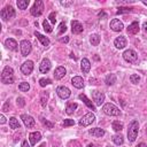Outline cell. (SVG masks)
Here are the masks:
<instances>
[{
  "label": "cell",
  "instance_id": "17",
  "mask_svg": "<svg viewBox=\"0 0 147 147\" xmlns=\"http://www.w3.org/2000/svg\"><path fill=\"white\" fill-rule=\"evenodd\" d=\"M65 74H67L65 68L62 67V65H60V67H57V68L55 69V71H54V77H55V79H61V78H63V77L65 76Z\"/></svg>",
  "mask_w": 147,
  "mask_h": 147
},
{
  "label": "cell",
  "instance_id": "51",
  "mask_svg": "<svg viewBox=\"0 0 147 147\" xmlns=\"http://www.w3.org/2000/svg\"><path fill=\"white\" fill-rule=\"evenodd\" d=\"M144 30L147 32V22H146V23H144Z\"/></svg>",
  "mask_w": 147,
  "mask_h": 147
},
{
  "label": "cell",
  "instance_id": "7",
  "mask_svg": "<svg viewBox=\"0 0 147 147\" xmlns=\"http://www.w3.org/2000/svg\"><path fill=\"white\" fill-rule=\"evenodd\" d=\"M123 59L129 63H134L138 60V54L133 49H126L123 53Z\"/></svg>",
  "mask_w": 147,
  "mask_h": 147
},
{
  "label": "cell",
  "instance_id": "23",
  "mask_svg": "<svg viewBox=\"0 0 147 147\" xmlns=\"http://www.w3.org/2000/svg\"><path fill=\"white\" fill-rule=\"evenodd\" d=\"M139 32V24L138 22H132L129 26H127V33L130 34H136Z\"/></svg>",
  "mask_w": 147,
  "mask_h": 147
},
{
  "label": "cell",
  "instance_id": "26",
  "mask_svg": "<svg viewBox=\"0 0 147 147\" xmlns=\"http://www.w3.org/2000/svg\"><path fill=\"white\" fill-rule=\"evenodd\" d=\"M9 126H10V129L16 130V129H20L21 127V124H20L18 119H16L15 117H10L9 118Z\"/></svg>",
  "mask_w": 147,
  "mask_h": 147
},
{
  "label": "cell",
  "instance_id": "43",
  "mask_svg": "<svg viewBox=\"0 0 147 147\" xmlns=\"http://www.w3.org/2000/svg\"><path fill=\"white\" fill-rule=\"evenodd\" d=\"M41 122H42V124H44V125H46V126H47L48 129H52V127H53V123H51V122H48L47 119H45V118H42V119H41Z\"/></svg>",
  "mask_w": 147,
  "mask_h": 147
},
{
  "label": "cell",
  "instance_id": "6",
  "mask_svg": "<svg viewBox=\"0 0 147 147\" xmlns=\"http://www.w3.org/2000/svg\"><path fill=\"white\" fill-rule=\"evenodd\" d=\"M0 16L3 21H7L9 18H13L15 16V10L11 6H6L3 9H1L0 11Z\"/></svg>",
  "mask_w": 147,
  "mask_h": 147
},
{
  "label": "cell",
  "instance_id": "18",
  "mask_svg": "<svg viewBox=\"0 0 147 147\" xmlns=\"http://www.w3.org/2000/svg\"><path fill=\"white\" fill-rule=\"evenodd\" d=\"M40 139H41L40 132H31V133L29 134V140H30V144H31L32 146H34Z\"/></svg>",
  "mask_w": 147,
  "mask_h": 147
},
{
  "label": "cell",
  "instance_id": "37",
  "mask_svg": "<svg viewBox=\"0 0 147 147\" xmlns=\"http://www.w3.org/2000/svg\"><path fill=\"white\" fill-rule=\"evenodd\" d=\"M52 83V80L49 79V78H41V79H39V85L41 86V87H45L46 85H48V84H51Z\"/></svg>",
  "mask_w": 147,
  "mask_h": 147
},
{
  "label": "cell",
  "instance_id": "49",
  "mask_svg": "<svg viewBox=\"0 0 147 147\" xmlns=\"http://www.w3.org/2000/svg\"><path fill=\"white\" fill-rule=\"evenodd\" d=\"M107 15H106V13L105 11H101V13H99V17H106Z\"/></svg>",
  "mask_w": 147,
  "mask_h": 147
},
{
  "label": "cell",
  "instance_id": "21",
  "mask_svg": "<svg viewBox=\"0 0 147 147\" xmlns=\"http://www.w3.org/2000/svg\"><path fill=\"white\" fill-rule=\"evenodd\" d=\"M88 132H90V134H92V136L95 137V138H101V137L105 136V130H103V129H100V127L91 129Z\"/></svg>",
  "mask_w": 147,
  "mask_h": 147
},
{
  "label": "cell",
  "instance_id": "33",
  "mask_svg": "<svg viewBox=\"0 0 147 147\" xmlns=\"http://www.w3.org/2000/svg\"><path fill=\"white\" fill-rule=\"evenodd\" d=\"M18 90H20L21 92H28V91L30 90V85H29V83H26V82L21 83V84L18 85Z\"/></svg>",
  "mask_w": 147,
  "mask_h": 147
},
{
  "label": "cell",
  "instance_id": "48",
  "mask_svg": "<svg viewBox=\"0 0 147 147\" xmlns=\"http://www.w3.org/2000/svg\"><path fill=\"white\" fill-rule=\"evenodd\" d=\"M60 41H61V42H68V41H69V38H68V37L61 38V39H60Z\"/></svg>",
  "mask_w": 147,
  "mask_h": 147
},
{
  "label": "cell",
  "instance_id": "22",
  "mask_svg": "<svg viewBox=\"0 0 147 147\" xmlns=\"http://www.w3.org/2000/svg\"><path fill=\"white\" fill-rule=\"evenodd\" d=\"M80 68H82V71H83L84 74H87V72L90 71V69H91V62H90L86 57H84V59L82 60Z\"/></svg>",
  "mask_w": 147,
  "mask_h": 147
},
{
  "label": "cell",
  "instance_id": "46",
  "mask_svg": "<svg viewBox=\"0 0 147 147\" xmlns=\"http://www.w3.org/2000/svg\"><path fill=\"white\" fill-rule=\"evenodd\" d=\"M0 123H1V124H5V123H6V117H5L3 114L0 115Z\"/></svg>",
  "mask_w": 147,
  "mask_h": 147
},
{
  "label": "cell",
  "instance_id": "42",
  "mask_svg": "<svg viewBox=\"0 0 147 147\" xmlns=\"http://www.w3.org/2000/svg\"><path fill=\"white\" fill-rule=\"evenodd\" d=\"M74 124H75V121H74V119H70V118L64 119V122H63V125H64V126H71V125H74Z\"/></svg>",
  "mask_w": 147,
  "mask_h": 147
},
{
  "label": "cell",
  "instance_id": "36",
  "mask_svg": "<svg viewBox=\"0 0 147 147\" xmlns=\"http://www.w3.org/2000/svg\"><path fill=\"white\" fill-rule=\"evenodd\" d=\"M42 26H44V30H45L47 33H51V32L53 31V29H52V26L49 25V23H48L47 20H45V21L42 22Z\"/></svg>",
  "mask_w": 147,
  "mask_h": 147
},
{
  "label": "cell",
  "instance_id": "28",
  "mask_svg": "<svg viewBox=\"0 0 147 147\" xmlns=\"http://www.w3.org/2000/svg\"><path fill=\"white\" fill-rule=\"evenodd\" d=\"M105 82H106L107 85H114V84L116 83V75H115V74H110V75H108V76L106 77Z\"/></svg>",
  "mask_w": 147,
  "mask_h": 147
},
{
  "label": "cell",
  "instance_id": "15",
  "mask_svg": "<svg viewBox=\"0 0 147 147\" xmlns=\"http://www.w3.org/2000/svg\"><path fill=\"white\" fill-rule=\"evenodd\" d=\"M114 45H115V47L118 48V49L124 48V47L126 46V39H125V37H124V36L117 37V38L114 40Z\"/></svg>",
  "mask_w": 147,
  "mask_h": 147
},
{
  "label": "cell",
  "instance_id": "20",
  "mask_svg": "<svg viewBox=\"0 0 147 147\" xmlns=\"http://www.w3.org/2000/svg\"><path fill=\"white\" fill-rule=\"evenodd\" d=\"M5 46H6L7 48L11 49V51H16L18 45H17V42H16L15 39H13V38H8V39H6V41H5Z\"/></svg>",
  "mask_w": 147,
  "mask_h": 147
},
{
  "label": "cell",
  "instance_id": "44",
  "mask_svg": "<svg viewBox=\"0 0 147 147\" xmlns=\"http://www.w3.org/2000/svg\"><path fill=\"white\" fill-rule=\"evenodd\" d=\"M49 21H51V23H53V24H55V22H56V18H55V13L53 11V13H51L49 14Z\"/></svg>",
  "mask_w": 147,
  "mask_h": 147
},
{
  "label": "cell",
  "instance_id": "24",
  "mask_svg": "<svg viewBox=\"0 0 147 147\" xmlns=\"http://www.w3.org/2000/svg\"><path fill=\"white\" fill-rule=\"evenodd\" d=\"M34 36L39 39V41L42 44V46H45V47H47L48 45H49V39L47 38V37H45L44 34H41V33H39L38 31H36L34 32Z\"/></svg>",
  "mask_w": 147,
  "mask_h": 147
},
{
  "label": "cell",
  "instance_id": "1",
  "mask_svg": "<svg viewBox=\"0 0 147 147\" xmlns=\"http://www.w3.org/2000/svg\"><path fill=\"white\" fill-rule=\"evenodd\" d=\"M138 131H139V123L138 121H132L129 124V129H127V139L130 142H133L138 136Z\"/></svg>",
  "mask_w": 147,
  "mask_h": 147
},
{
  "label": "cell",
  "instance_id": "5",
  "mask_svg": "<svg viewBox=\"0 0 147 147\" xmlns=\"http://www.w3.org/2000/svg\"><path fill=\"white\" fill-rule=\"evenodd\" d=\"M94 119H95V115H94L93 113H87V114H85V115L79 119L78 124H79L80 126H88V125H91V124L94 122Z\"/></svg>",
  "mask_w": 147,
  "mask_h": 147
},
{
  "label": "cell",
  "instance_id": "25",
  "mask_svg": "<svg viewBox=\"0 0 147 147\" xmlns=\"http://www.w3.org/2000/svg\"><path fill=\"white\" fill-rule=\"evenodd\" d=\"M78 98H79V99H80V100H82V101H83V102H84V103H85V105H86V106H87L90 109L95 110L94 105L92 103V101H91V100H90V99H88V98H87L85 94H79V96H78Z\"/></svg>",
  "mask_w": 147,
  "mask_h": 147
},
{
  "label": "cell",
  "instance_id": "4",
  "mask_svg": "<svg viewBox=\"0 0 147 147\" xmlns=\"http://www.w3.org/2000/svg\"><path fill=\"white\" fill-rule=\"evenodd\" d=\"M30 11H31V15L34 16V17L40 16L42 14V11H44V2L41 0L34 1V3L32 6V8L30 9Z\"/></svg>",
  "mask_w": 147,
  "mask_h": 147
},
{
  "label": "cell",
  "instance_id": "3",
  "mask_svg": "<svg viewBox=\"0 0 147 147\" xmlns=\"http://www.w3.org/2000/svg\"><path fill=\"white\" fill-rule=\"evenodd\" d=\"M102 111H103L106 115H109V116H118V115L121 114L119 108L116 107V106L113 105V103H106V105H103Z\"/></svg>",
  "mask_w": 147,
  "mask_h": 147
},
{
  "label": "cell",
  "instance_id": "8",
  "mask_svg": "<svg viewBox=\"0 0 147 147\" xmlns=\"http://www.w3.org/2000/svg\"><path fill=\"white\" fill-rule=\"evenodd\" d=\"M21 53L23 56H28L30 53H31V49H32V46H31V42L28 41V40H22L21 44Z\"/></svg>",
  "mask_w": 147,
  "mask_h": 147
},
{
  "label": "cell",
  "instance_id": "39",
  "mask_svg": "<svg viewBox=\"0 0 147 147\" xmlns=\"http://www.w3.org/2000/svg\"><path fill=\"white\" fill-rule=\"evenodd\" d=\"M59 28H60V30H59L57 34H59V36H61V34H63V33L65 32V30H67V26H65V24H64V23L62 22V23H60Z\"/></svg>",
  "mask_w": 147,
  "mask_h": 147
},
{
  "label": "cell",
  "instance_id": "41",
  "mask_svg": "<svg viewBox=\"0 0 147 147\" xmlns=\"http://www.w3.org/2000/svg\"><path fill=\"white\" fill-rule=\"evenodd\" d=\"M16 103H17L18 107H24V106H25V101H24V99L21 98V96L16 99Z\"/></svg>",
  "mask_w": 147,
  "mask_h": 147
},
{
  "label": "cell",
  "instance_id": "27",
  "mask_svg": "<svg viewBox=\"0 0 147 147\" xmlns=\"http://www.w3.org/2000/svg\"><path fill=\"white\" fill-rule=\"evenodd\" d=\"M111 139H113L114 144L117 145V146L123 145V142H124V139H123V136H122V134H114Z\"/></svg>",
  "mask_w": 147,
  "mask_h": 147
},
{
  "label": "cell",
  "instance_id": "50",
  "mask_svg": "<svg viewBox=\"0 0 147 147\" xmlns=\"http://www.w3.org/2000/svg\"><path fill=\"white\" fill-rule=\"evenodd\" d=\"M136 147H147V145L145 144V142H140L138 146H136Z\"/></svg>",
  "mask_w": 147,
  "mask_h": 147
},
{
  "label": "cell",
  "instance_id": "11",
  "mask_svg": "<svg viewBox=\"0 0 147 147\" xmlns=\"http://www.w3.org/2000/svg\"><path fill=\"white\" fill-rule=\"evenodd\" d=\"M56 93L61 99H68L71 95V92L67 86H59L56 88Z\"/></svg>",
  "mask_w": 147,
  "mask_h": 147
},
{
  "label": "cell",
  "instance_id": "13",
  "mask_svg": "<svg viewBox=\"0 0 147 147\" xmlns=\"http://www.w3.org/2000/svg\"><path fill=\"white\" fill-rule=\"evenodd\" d=\"M123 28H124L123 23H122L119 20H117V18H114V20L110 22V29H111L113 31H115V32H119V31H122Z\"/></svg>",
  "mask_w": 147,
  "mask_h": 147
},
{
  "label": "cell",
  "instance_id": "14",
  "mask_svg": "<svg viewBox=\"0 0 147 147\" xmlns=\"http://www.w3.org/2000/svg\"><path fill=\"white\" fill-rule=\"evenodd\" d=\"M51 67H52V64H51V61H49L48 59H44V60L41 61L40 65H39V70H40V72H42V74H46V72H48V71H49Z\"/></svg>",
  "mask_w": 147,
  "mask_h": 147
},
{
  "label": "cell",
  "instance_id": "31",
  "mask_svg": "<svg viewBox=\"0 0 147 147\" xmlns=\"http://www.w3.org/2000/svg\"><path fill=\"white\" fill-rule=\"evenodd\" d=\"M113 129H114L116 132H119V131L123 129V123L119 122V121H114V122H113Z\"/></svg>",
  "mask_w": 147,
  "mask_h": 147
},
{
  "label": "cell",
  "instance_id": "54",
  "mask_svg": "<svg viewBox=\"0 0 147 147\" xmlns=\"http://www.w3.org/2000/svg\"><path fill=\"white\" fill-rule=\"evenodd\" d=\"M142 3H144L145 6H147V1H142Z\"/></svg>",
  "mask_w": 147,
  "mask_h": 147
},
{
  "label": "cell",
  "instance_id": "12",
  "mask_svg": "<svg viewBox=\"0 0 147 147\" xmlns=\"http://www.w3.org/2000/svg\"><path fill=\"white\" fill-rule=\"evenodd\" d=\"M21 118H22V121H23L24 125H25L28 129L33 127V126L36 125V121H34V119H33V117H32V116H30V115L23 114V115L21 116Z\"/></svg>",
  "mask_w": 147,
  "mask_h": 147
},
{
  "label": "cell",
  "instance_id": "30",
  "mask_svg": "<svg viewBox=\"0 0 147 147\" xmlns=\"http://www.w3.org/2000/svg\"><path fill=\"white\" fill-rule=\"evenodd\" d=\"M76 108H77V103H74V102L68 103V106L65 107V113H67L68 115H71V114L75 111Z\"/></svg>",
  "mask_w": 147,
  "mask_h": 147
},
{
  "label": "cell",
  "instance_id": "35",
  "mask_svg": "<svg viewBox=\"0 0 147 147\" xmlns=\"http://www.w3.org/2000/svg\"><path fill=\"white\" fill-rule=\"evenodd\" d=\"M47 100H48V92H44L41 94V98H40V101H41V106L45 108L46 105H47Z\"/></svg>",
  "mask_w": 147,
  "mask_h": 147
},
{
  "label": "cell",
  "instance_id": "47",
  "mask_svg": "<svg viewBox=\"0 0 147 147\" xmlns=\"http://www.w3.org/2000/svg\"><path fill=\"white\" fill-rule=\"evenodd\" d=\"M21 147H30V145L28 144V140H24L23 142H22V146Z\"/></svg>",
  "mask_w": 147,
  "mask_h": 147
},
{
  "label": "cell",
  "instance_id": "9",
  "mask_svg": "<svg viewBox=\"0 0 147 147\" xmlns=\"http://www.w3.org/2000/svg\"><path fill=\"white\" fill-rule=\"evenodd\" d=\"M92 98H93V101L95 102L96 106H101L105 101V94L100 91H92Z\"/></svg>",
  "mask_w": 147,
  "mask_h": 147
},
{
  "label": "cell",
  "instance_id": "10",
  "mask_svg": "<svg viewBox=\"0 0 147 147\" xmlns=\"http://www.w3.org/2000/svg\"><path fill=\"white\" fill-rule=\"evenodd\" d=\"M32 70H33V62L30 61V60L25 61V62L21 65V71H22V74L25 75V76L30 75V74L32 72Z\"/></svg>",
  "mask_w": 147,
  "mask_h": 147
},
{
  "label": "cell",
  "instance_id": "29",
  "mask_svg": "<svg viewBox=\"0 0 147 147\" xmlns=\"http://www.w3.org/2000/svg\"><path fill=\"white\" fill-rule=\"evenodd\" d=\"M90 42L93 45V46H98L99 45V42H100V37L98 36V34H91L90 36Z\"/></svg>",
  "mask_w": 147,
  "mask_h": 147
},
{
  "label": "cell",
  "instance_id": "53",
  "mask_svg": "<svg viewBox=\"0 0 147 147\" xmlns=\"http://www.w3.org/2000/svg\"><path fill=\"white\" fill-rule=\"evenodd\" d=\"M87 147H94V145H93V144H90V145H88Z\"/></svg>",
  "mask_w": 147,
  "mask_h": 147
},
{
  "label": "cell",
  "instance_id": "40",
  "mask_svg": "<svg viewBox=\"0 0 147 147\" xmlns=\"http://www.w3.org/2000/svg\"><path fill=\"white\" fill-rule=\"evenodd\" d=\"M68 147H82V145L77 140H71V141H69Z\"/></svg>",
  "mask_w": 147,
  "mask_h": 147
},
{
  "label": "cell",
  "instance_id": "38",
  "mask_svg": "<svg viewBox=\"0 0 147 147\" xmlns=\"http://www.w3.org/2000/svg\"><path fill=\"white\" fill-rule=\"evenodd\" d=\"M130 80H131V83H133V84H138V83H139V80H140V77H139L138 75L133 74V75H131V76H130Z\"/></svg>",
  "mask_w": 147,
  "mask_h": 147
},
{
  "label": "cell",
  "instance_id": "16",
  "mask_svg": "<svg viewBox=\"0 0 147 147\" xmlns=\"http://www.w3.org/2000/svg\"><path fill=\"white\" fill-rule=\"evenodd\" d=\"M71 84L76 87V88H83L84 87V80H83V78L80 77V76H75V77H72V79H71Z\"/></svg>",
  "mask_w": 147,
  "mask_h": 147
},
{
  "label": "cell",
  "instance_id": "2",
  "mask_svg": "<svg viewBox=\"0 0 147 147\" xmlns=\"http://www.w3.org/2000/svg\"><path fill=\"white\" fill-rule=\"evenodd\" d=\"M1 79L3 84H13L14 83V70L10 67H5L2 70Z\"/></svg>",
  "mask_w": 147,
  "mask_h": 147
},
{
  "label": "cell",
  "instance_id": "45",
  "mask_svg": "<svg viewBox=\"0 0 147 147\" xmlns=\"http://www.w3.org/2000/svg\"><path fill=\"white\" fill-rule=\"evenodd\" d=\"M61 5L64 6V7H69V6L72 5V1H71V0H70V1H61Z\"/></svg>",
  "mask_w": 147,
  "mask_h": 147
},
{
  "label": "cell",
  "instance_id": "19",
  "mask_svg": "<svg viewBox=\"0 0 147 147\" xmlns=\"http://www.w3.org/2000/svg\"><path fill=\"white\" fill-rule=\"evenodd\" d=\"M83 29L84 28H83L80 22H78V21H72L71 22V31L74 33H80V32H83Z\"/></svg>",
  "mask_w": 147,
  "mask_h": 147
},
{
  "label": "cell",
  "instance_id": "34",
  "mask_svg": "<svg viewBox=\"0 0 147 147\" xmlns=\"http://www.w3.org/2000/svg\"><path fill=\"white\" fill-rule=\"evenodd\" d=\"M132 11V8L130 7H119L118 10L116 11L117 15H121V14H125V13H131Z\"/></svg>",
  "mask_w": 147,
  "mask_h": 147
},
{
  "label": "cell",
  "instance_id": "52",
  "mask_svg": "<svg viewBox=\"0 0 147 147\" xmlns=\"http://www.w3.org/2000/svg\"><path fill=\"white\" fill-rule=\"evenodd\" d=\"M39 147H46V144H41Z\"/></svg>",
  "mask_w": 147,
  "mask_h": 147
},
{
  "label": "cell",
  "instance_id": "32",
  "mask_svg": "<svg viewBox=\"0 0 147 147\" xmlns=\"http://www.w3.org/2000/svg\"><path fill=\"white\" fill-rule=\"evenodd\" d=\"M17 7L20 9H25L29 6V0H17Z\"/></svg>",
  "mask_w": 147,
  "mask_h": 147
}]
</instances>
